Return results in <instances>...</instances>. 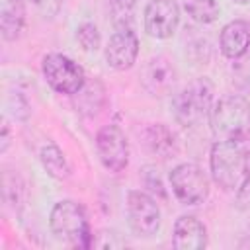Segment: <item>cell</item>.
Masks as SVG:
<instances>
[{"instance_id": "obj_1", "label": "cell", "mask_w": 250, "mask_h": 250, "mask_svg": "<svg viewBox=\"0 0 250 250\" xmlns=\"http://www.w3.org/2000/svg\"><path fill=\"white\" fill-rule=\"evenodd\" d=\"M211 174L219 188L238 189L250 176V141L242 137L221 139L211 148Z\"/></svg>"}, {"instance_id": "obj_2", "label": "cell", "mask_w": 250, "mask_h": 250, "mask_svg": "<svg viewBox=\"0 0 250 250\" xmlns=\"http://www.w3.org/2000/svg\"><path fill=\"white\" fill-rule=\"evenodd\" d=\"M213 84L209 78H195L186 84L172 100L174 117L184 127H193L201 123L213 107Z\"/></svg>"}, {"instance_id": "obj_3", "label": "cell", "mask_w": 250, "mask_h": 250, "mask_svg": "<svg viewBox=\"0 0 250 250\" xmlns=\"http://www.w3.org/2000/svg\"><path fill=\"white\" fill-rule=\"evenodd\" d=\"M49 225L53 234H57L59 238L66 240L68 244L76 246V248H88L92 246V232H90V225L86 219V211L80 203L76 201H59L53 209H51V217H49Z\"/></svg>"}, {"instance_id": "obj_4", "label": "cell", "mask_w": 250, "mask_h": 250, "mask_svg": "<svg viewBox=\"0 0 250 250\" xmlns=\"http://www.w3.org/2000/svg\"><path fill=\"white\" fill-rule=\"evenodd\" d=\"M209 121L211 131L219 141L242 137L250 129V104L236 94L225 96L211 107Z\"/></svg>"}, {"instance_id": "obj_5", "label": "cell", "mask_w": 250, "mask_h": 250, "mask_svg": "<svg viewBox=\"0 0 250 250\" xmlns=\"http://www.w3.org/2000/svg\"><path fill=\"white\" fill-rule=\"evenodd\" d=\"M43 76L55 92L68 96H74L86 82L82 66L61 53H51L43 59Z\"/></svg>"}, {"instance_id": "obj_6", "label": "cell", "mask_w": 250, "mask_h": 250, "mask_svg": "<svg viewBox=\"0 0 250 250\" xmlns=\"http://www.w3.org/2000/svg\"><path fill=\"white\" fill-rule=\"evenodd\" d=\"M170 186L184 205H199L209 195V180L205 172L191 162L178 164L170 172Z\"/></svg>"}, {"instance_id": "obj_7", "label": "cell", "mask_w": 250, "mask_h": 250, "mask_svg": "<svg viewBox=\"0 0 250 250\" xmlns=\"http://www.w3.org/2000/svg\"><path fill=\"white\" fill-rule=\"evenodd\" d=\"M127 219L135 234L152 236L160 229L158 203L145 191L133 189L127 193Z\"/></svg>"}, {"instance_id": "obj_8", "label": "cell", "mask_w": 250, "mask_h": 250, "mask_svg": "<svg viewBox=\"0 0 250 250\" xmlns=\"http://www.w3.org/2000/svg\"><path fill=\"white\" fill-rule=\"evenodd\" d=\"M96 150L109 172H121L129 162V145L117 125H105L96 135Z\"/></svg>"}, {"instance_id": "obj_9", "label": "cell", "mask_w": 250, "mask_h": 250, "mask_svg": "<svg viewBox=\"0 0 250 250\" xmlns=\"http://www.w3.org/2000/svg\"><path fill=\"white\" fill-rule=\"evenodd\" d=\"M180 23V6L176 0H148L145 8V29L154 39H168Z\"/></svg>"}, {"instance_id": "obj_10", "label": "cell", "mask_w": 250, "mask_h": 250, "mask_svg": "<svg viewBox=\"0 0 250 250\" xmlns=\"http://www.w3.org/2000/svg\"><path fill=\"white\" fill-rule=\"evenodd\" d=\"M176 78V66L164 55L152 57L143 70V86L150 96H166L174 88Z\"/></svg>"}, {"instance_id": "obj_11", "label": "cell", "mask_w": 250, "mask_h": 250, "mask_svg": "<svg viewBox=\"0 0 250 250\" xmlns=\"http://www.w3.org/2000/svg\"><path fill=\"white\" fill-rule=\"evenodd\" d=\"M139 55V39L133 29H117L105 47V61L115 70H127L135 64Z\"/></svg>"}, {"instance_id": "obj_12", "label": "cell", "mask_w": 250, "mask_h": 250, "mask_svg": "<svg viewBox=\"0 0 250 250\" xmlns=\"http://www.w3.org/2000/svg\"><path fill=\"white\" fill-rule=\"evenodd\" d=\"M172 244L176 250H201V248H205L207 246L205 225L191 215H182L174 223Z\"/></svg>"}, {"instance_id": "obj_13", "label": "cell", "mask_w": 250, "mask_h": 250, "mask_svg": "<svg viewBox=\"0 0 250 250\" xmlns=\"http://www.w3.org/2000/svg\"><path fill=\"white\" fill-rule=\"evenodd\" d=\"M221 53L227 59H238L250 49V23L244 20L229 21L219 37Z\"/></svg>"}, {"instance_id": "obj_14", "label": "cell", "mask_w": 250, "mask_h": 250, "mask_svg": "<svg viewBox=\"0 0 250 250\" xmlns=\"http://www.w3.org/2000/svg\"><path fill=\"white\" fill-rule=\"evenodd\" d=\"M25 23V8L21 0H0V31L6 41H16Z\"/></svg>"}, {"instance_id": "obj_15", "label": "cell", "mask_w": 250, "mask_h": 250, "mask_svg": "<svg viewBox=\"0 0 250 250\" xmlns=\"http://www.w3.org/2000/svg\"><path fill=\"white\" fill-rule=\"evenodd\" d=\"M145 145L146 148L160 156V158H170L178 152V141H176V135L162 123H156V125H148L145 129Z\"/></svg>"}, {"instance_id": "obj_16", "label": "cell", "mask_w": 250, "mask_h": 250, "mask_svg": "<svg viewBox=\"0 0 250 250\" xmlns=\"http://www.w3.org/2000/svg\"><path fill=\"white\" fill-rule=\"evenodd\" d=\"M104 86L94 80V82H84V86L74 94L76 98V107L80 113H86V115H94L98 113V109L102 107L104 104Z\"/></svg>"}, {"instance_id": "obj_17", "label": "cell", "mask_w": 250, "mask_h": 250, "mask_svg": "<svg viewBox=\"0 0 250 250\" xmlns=\"http://www.w3.org/2000/svg\"><path fill=\"white\" fill-rule=\"evenodd\" d=\"M41 164L47 170V174L55 180H64L70 174V166L64 158V152L57 145H45L41 148Z\"/></svg>"}, {"instance_id": "obj_18", "label": "cell", "mask_w": 250, "mask_h": 250, "mask_svg": "<svg viewBox=\"0 0 250 250\" xmlns=\"http://www.w3.org/2000/svg\"><path fill=\"white\" fill-rule=\"evenodd\" d=\"M182 6L197 23H213L221 14L217 0H182Z\"/></svg>"}, {"instance_id": "obj_19", "label": "cell", "mask_w": 250, "mask_h": 250, "mask_svg": "<svg viewBox=\"0 0 250 250\" xmlns=\"http://www.w3.org/2000/svg\"><path fill=\"white\" fill-rule=\"evenodd\" d=\"M234 61L236 62L232 64V80L240 90L250 92V49Z\"/></svg>"}, {"instance_id": "obj_20", "label": "cell", "mask_w": 250, "mask_h": 250, "mask_svg": "<svg viewBox=\"0 0 250 250\" xmlns=\"http://www.w3.org/2000/svg\"><path fill=\"white\" fill-rule=\"evenodd\" d=\"M76 39H78V43L82 45L84 51H96L100 47V31L90 21H84L82 25H78Z\"/></svg>"}, {"instance_id": "obj_21", "label": "cell", "mask_w": 250, "mask_h": 250, "mask_svg": "<svg viewBox=\"0 0 250 250\" xmlns=\"http://www.w3.org/2000/svg\"><path fill=\"white\" fill-rule=\"evenodd\" d=\"M31 2L43 18H55L64 4V0H31Z\"/></svg>"}, {"instance_id": "obj_22", "label": "cell", "mask_w": 250, "mask_h": 250, "mask_svg": "<svg viewBox=\"0 0 250 250\" xmlns=\"http://www.w3.org/2000/svg\"><path fill=\"white\" fill-rule=\"evenodd\" d=\"M236 203H238L240 209H250V176L240 184L238 195H236Z\"/></svg>"}, {"instance_id": "obj_23", "label": "cell", "mask_w": 250, "mask_h": 250, "mask_svg": "<svg viewBox=\"0 0 250 250\" xmlns=\"http://www.w3.org/2000/svg\"><path fill=\"white\" fill-rule=\"evenodd\" d=\"M109 4L113 10H131L137 4V0H109Z\"/></svg>"}, {"instance_id": "obj_24", "label": "cell", "mask_w": 250, "mask_h": 250, "mask_svg": "<svg viewBox=\"0 0 250 250\" xmlns=\"http://www.w3.org/2000/svg\"><path fill=\"white\" fill-rule=\"evenodd\" d=\"M8 143H10V135H8V125L4 123L2 125V152L8 148Z\"/></svg>"}, {"instance_id": "obj_25", "label": "cell", "mask_w": 250, "mask_h": 250, "mask_svg": "<svg viewBox=\"0 0 250 250\" xmlns=\"http://www.w3.org/2000/svg\"><path fill=\"white\" fill-rule=\"evenodd\" d=\"M232 2H236V4H242V6H246V4H250V0H232Z\"/></svg>"}]
</instances>
